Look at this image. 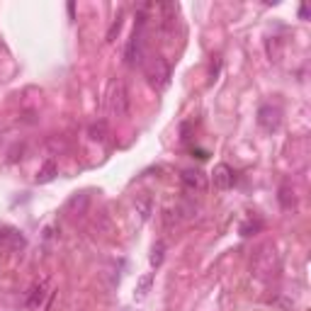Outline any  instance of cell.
Here are the masks:
<instances>
[{
    "mask_svg": "<svg viewBox=\"0 0 311 311\" xmlns=\"http://www.w3.org/2000/svg\"><path fill=\"white\" fill-rule=\"evenodd\" d=\"M280 124H282V109L277 107V105H263V107L258 109V127L263 129V132H277L280 129Z\"/></svg>",
    "mask_w": 311,
    "mask_h": 311,
    "instance_id": "obj_5",
    "label": "cell"
},
{
    "mask_svg": "<svg viewBox=\"0 0 311 311\" xmlns=\"http://www.w3.org/2000/svg\"><path fill=\"white\" fill-rule=\"evenodd\" d=\"M182 182L190 190H202L204 188V173L202 170H182Z\"/></svg>",
    "mask_w": 311,
    "mask_h": 311,
    "instance_id": "obj_7",
    "label": "cell"
},
{
    "mask_svg": "<svg viewBox=\"0 0 311 311\" xmlns=\"http://www.w3.org/2000/svg\"><path fill=\"white\" fill-rule=\"evenodd\" d=\"M163 258H165V245L158 241V243L153 245V251H151V265H153V268H161Z\"/></svg>",
    "mask_w": 311,
    "mask_h": 311,
    "instance_id": "obj_14",
    "label": "cell"
},
{
    "mask_svg": "<svg viewBox=\"0 0 311 311\" xmlns=\"http://www.w3.org/2000/svg\"><path fill=\"white\" fill-rule=\"evenodd\" d=\"M251 270H253L258 280H272L280 272V256H277L275 245L265 243L258 248L253 260H251Z\"/></svg>",
    "mask_w": 311,
    "mask_h": 311,
    "instance_id": "obj_1",
    "label": "cell"
},
{
    "mask_svg": "<svg viewBox=\"0 0 311 311\" xmlns=\"http://www.w3.org/2000/svg\"><path fill=\"white\" fill-rule=\"evenodd\" d=\"M56 175H58V168H56V163L54 161H46V163H44V168H41L39 173H37V177H34V180H37L39 185H46V182H51Z\"/></svg>",
    "mask_w": 311,
    "mask_h": 311,
    "instance_id": "obj_10",
    "label": "cell"
},
{
    "mask_svg": "<svg viewBox=\"0 0 311 311\" xmlns=\"http://www.w3.org/2000/svg\"><path fill=\"white\" fill-rule=\"evenodd\" d=\"M119 29H122V20L117 17V20L112 22V27H109V32H107V41H114V37L119 34Z\"/></svg>",
    "mask_w": 311,
    "mask_h": 311,
    "instance_id": "obj_16",
    "label": "cell"
},
{
    "mask_svg": "<svg viewBox=\"0 0 311 311\" xmlns=\"http://www.w3.org/2000/svg\"><path fill=\"white\" fill-rule=\"evenodd\" d=\"M0 243L13 245V248H22V245H25V238L15 229H0Z\"/></svg>",
    "mask_w": 311,
    "mask_h": 311,
    "instance_id": "obj_9",
    "label": "cell"
},
{
    "mask_svg": "<svg viewBox=\"0 0 311 311\" xmlns=\"http://www.w3.org/2000/svg\"><path fill=\"white\" fill-rule=\"evenodd\" d=\"M212 182H214V188L217 190H231L233 188V182H236L233 168L226 165V163H219L217 168H214V173H212Z\"/></svg>",
    "mask_w": 311,
    "mask_h": 311,
    "instance_id": "obj_6",
    "label": "cell"
},
{
    "mask_svg": "<svg viewBox=\"0 0 311 311\" xmlns=\"http://www.w3.org/2000/svg\"><path fill=\"white\" fill-rule=\"evenodd\" d=\"M151 284H153V272H149V275H144L141 280H139V284H136V292H134V299H146V294L151 292Z\"/></svg>",
    "mask_w": 311,
    "mask_h": 311,
    "instance_id": "obj_11",
    "label": "cell"
},
{
    "mask_svg": "<svg viewBox=\"0 0 311 311\" xmlns=\"http://www.w3.org/2000/svg\"><path fill=\"white\" fill-rule=\"evenodd\" d=\"M44 297H46V287H44V284H34L27 294V306L29 309H39Z\"/></svg>",
    "mask_w": 311,
    "mask_h": 311,
    "instance_id": "obj_8",
    "label": "cell"
},
{
    "mask_svg": "<svg viewBox=\"0 0 311 311\" xmlns=\"http://www.w3.org/2000/svg\"><path fill=\"white\" fill-rule=\"evenodd\" d=\"M88 136L93 139V141H105V136H107V122H95L90 129H88Z\"/></svg>",
    "mask_w": 311,
    "mask_h": 311,
    "instance_id": "obj_12",
    "label": "cell"
},
{
    "mask_svg": "<svg viewBox=\"0 0 311 311\" xmlns=\"http://www.w3.org/2000/svg\"><path fill=\"white\" fill-rule=\"evenodd\" d=\"M289 195H292V192H289V188L280 190V202H282L284 209H289V207H292V202H289Z\"/></svg>",
    "mask_w": 311,
    "mask_h": 311,
    "instance_id": "obj_17",
    "label": "cell"
},
{
    "mask_svg": "<svg viewBox=\"0 0 311 311\" xmlns=\"http://www.w3.org/2000/svg\"><path fill=\"white\" fill-rule=\"evenodd\" d=\"M299 17H301V20H306V17H309V8H306V5H301V10H299Z\"/></svg>",
    "mask_w": 311,
    "mask_h": 311,
    "instance_id": "obj_19",
    "label": "cell"
},
{
    "mask_svg": "<svg viewBox=\"0 0 311 311\" xmlns=\"http://www.w3.org/2000/svg\"><path fill=\"white\" fill-rule=\"evenodd\" d=\"M136 212L141 214V219L146 221L151 217V212H153V202H151V197H141V200H136Z\"/></svg>",
    "mask_w": 311,
    "mask_h": 311,
    "instance_id": "obj_13",
    "label": "cell"
},
{
    "mask_svg": "<svg viewBox=\"0 0 311 311\" xmlns=\"http://www.w3.org/2000/svg\"><path fill=\"white\" fill-rule=\"evenodd\" d=\"M68 15H71V20H73V15H76V5H73V3H68Z\"/></svg>",
    "mask_w": 311,
    "mask_h": 311,
    "instance_id": "obj_20",
    "label": "cell"
},
{
    "mask_svg": "<svg viewBox=\"0 0 311 311\" xmlns=\"http://www.w3.org/2000/svg\"><path fill=\"white\" fill-rule=\"evenodd\" d=\"M144 29H146V17H144V13H139V22H136L132 39H129L127 49H124V61L129 66L141 64V58H144Z\"/></svg>",
    "mask_w": 311,
    "mask_h": 311,
    "instance_id": "obj_3",
    "label": "cell"
},
{
    "mask_svg": "<svg viewBox=\"0 0 311 311\" xmlns=\"http://www.w3.org/2000/svg\"><path fill=\"white\" fill-rule=\"evenodd\" d=\"M263 229V221H248L241 226V236H251V233H256V231Z\"/></svg>",
    "mask_w": 311,
    "mask_h": 311,
    "instance_id": "obj_15",
    "label": "cell"
},
{
    "mask_svg": "<svg viewBox=\"0 0 311 311\" xmlns=\"http://www.w3.org/2000/svg\"><path fill=\"white\" fill-rule=\"evenodd\" d=\"M219 68H221V61H219V58H217V64H212V81H217Z\"/></svg>",
    "mask_w": 311,
    "mask_h": 311,
    "instance_id": "obj_18",
    "label": "cell"
},
{
    "mask_svg": "<svg viewBox=\"0 0 311 311\" xmlns=\"http://www.w3.org/2000/svg\"><path fill=\"white\" fill-rule=\"evenodd\" d=\"M109 112L114 117H127L129 114V93H127V85L122 81L112 83V90H109Z\"/></svg>",
    "mask_w": 311,
    "mask_h": 311,
    "instance_id": "obj_4",
    "label": "cell"
},
{
    "mask_svg": "<svg viewBox=\"0 0 311 311\" xmlns=\"http://www.w3.org/2000/svg\"><path fill=\"white\" fill-rule=\"evenodd\" d=\"M144 71H146V81L153 90H165L168 85H170V76H173V71H170V64L161 58V56H153L149 58L146 64H144Z\"/></svg>",
    "mask_w": 311,
    "mask_h": 311,
    "instance_id": "obj_2",
    "label": "cell"
}]
</instances>
